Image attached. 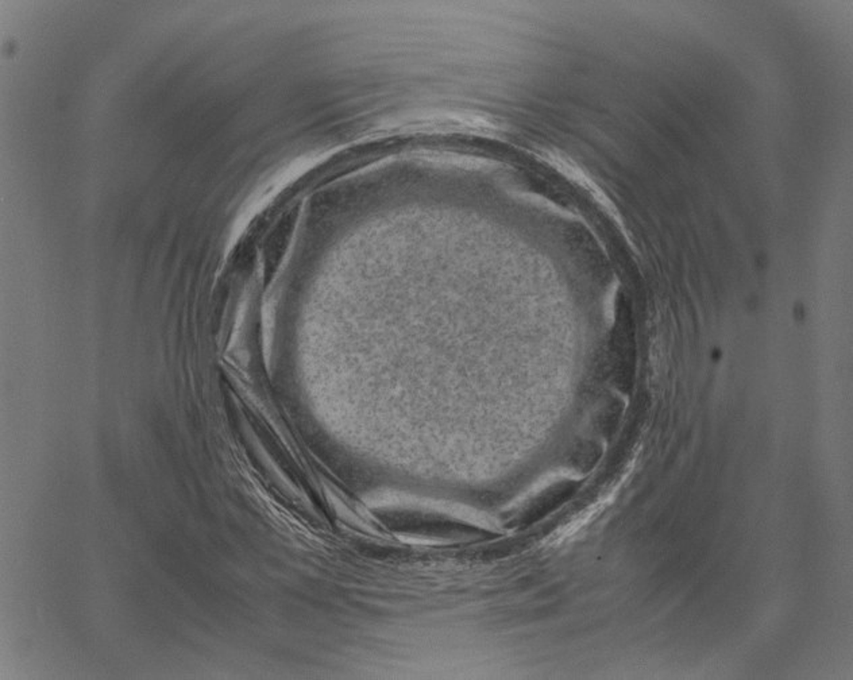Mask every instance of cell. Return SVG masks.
<instances>
[{"label":"cell","instance_id":"cell-1","mask_svg":"<svg viewBox=\"0 0 853 680\" xmlns=\"http://www.w3.org/2000/svg\"><path fill=\"white\" fill-rule=\"evenodd\" d=\"M574 492L575 485L573 484L555 487L551 492L542 495L538 501L534 502V504L523 513V516H521V523H523L524 525H531L536 523V521L542 520V518L546 517L549 513L554 512L557 508L561 507L565 501H567V500L574 494Z\"/></svg>","mask_w":853,"mask_h":680}]
</instances>
